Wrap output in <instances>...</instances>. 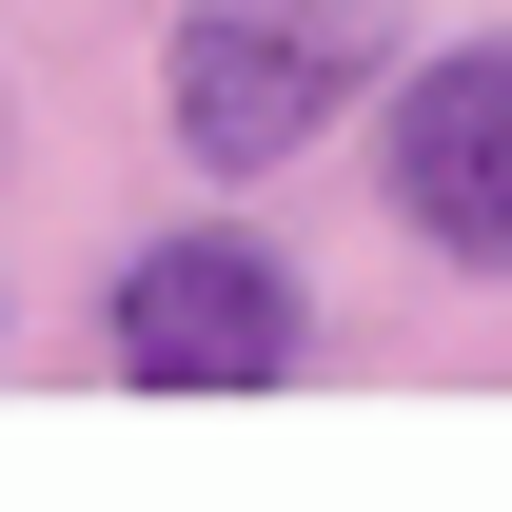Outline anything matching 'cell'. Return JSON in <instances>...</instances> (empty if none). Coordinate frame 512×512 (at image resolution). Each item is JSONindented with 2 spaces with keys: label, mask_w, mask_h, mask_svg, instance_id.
<instances>
[{
  "label": "cell",
  "mask_w": 512,
  "mask_h": 512,
  "mask_svg": "<svg viewBox=\"0 0 512 512\" xmlns=\"http://www.w3.org/2000/svg\"><path fill=\"white\" fill-rule=\"evenodd\" d=\"M375 0H197L158 40V99H178L197 178H276L296 138H335V99H375Z\"/></svg>",
  "instance_id": "cell-1"
},
{
  "label": "cell",
  "mask_w": 512,
  "mask_h": 512,
  "mask_svg": "<svg viewBox=\"0 0 512 512\" xmlns=\"http://www.w3.org/2000/svg\"><path fill=\"white\" fill-rule=\"evenodd\" d=\"M296 276L256 237H158V256H119V296H99V355H119L138 394H276L296 375Z\"/></svg>",
  "instance_id": "cell-2"
},
{
  "label": "cell",
  "mask_w": 512,
  "mask_h": 512,
  "mask_svg": "<svg viewBox=\"0 0 512 512\" xmlns=\"http://www.w3.org/2000/svg\"><path fill=\"white\" fill-rule=\"evenodd\" d=\"M394 217L453 276H512V40H453L434 79H394Z\"/></svg>",
  "instance_id": "cell-3"
}]
</instances>
